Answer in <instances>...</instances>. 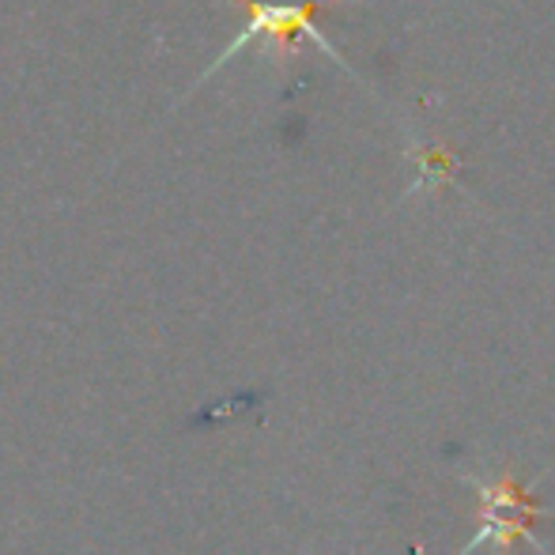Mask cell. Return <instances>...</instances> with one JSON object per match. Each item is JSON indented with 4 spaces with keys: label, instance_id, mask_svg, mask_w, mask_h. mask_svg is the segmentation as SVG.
<instances>
[{
    "label": "cell",
    "instance_id": "obj_1",
    "mask_svg": "<svg viewBox=\"0 0 555 555\" xmlns=\"http://www.w3.org/2000/svg\"><path fill=\"white\" fill-rule=\"evenodd\" d=\"M318 4L322 0H246V8H249V23L242 27V35L234 38L231 46H227V53L220 61H216V68L223 65L231 53H238L242 46H249V42H257V38H269V42H276L280 50H292V46H299V38H310L314 46H322L325 53H330L333 61H340L344 65V57L333 50L330 42H325V35L314 27V12H318ZM348 68V65H344Z\"/></svg>",
    "mask_w": 555,
    "mask_h": 555
}]
</instances>
